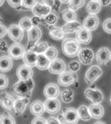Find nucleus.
<instances>
[{
	"label": "nucleus",
	"instance_id": "nucleus-1",
	"mask_svg": "<svg viewBox=\"0 0 111 124\" xmlns=\"http://www.w3.org/2000/svg\"><path fill=\"white\" fill-rule=\"evenodd\" d=\"M35 81L33 78L28 80H19L13 85L14 93L18 98H29L35 89Z\"/></svg>",
	"mask_w": 111,
	"mask_h": 124
},
{
	"label": "nucleus",
	"instance_id": "nucleus-2",
	"mask_svg": "<svg viewBox=\"0 0 111 124\" xmlns=\"http://www.w3.org/2000/svg\"><path fill=\"white\" fill-rule=\"evenodd\" d=\"M81 50V45L77 39L68 38L62 42V53L68 58H74L78 56Z\"/></svg>",
	"mask_w": 111,
	"mask_h": 124
},
{
	"label": "nucleus",
	"instance_id": "nucleus-3",
	"mask_svg": "<svg viewBox=\"0 0 111 124\" xmlns=\"http://www.w3.org/2000/svg\"><path fill=\"white\" fill-rule=\"evenodd\" d=\"M58 118L62 124H77L80 120L77 110L72 107L65 108Z\"/></svg>",
	"mask_w": 111,
	"mask_h": 124
},
{
	"label": "nucleus",
	"instance_id": "nucleus-4",
	"mask_svg": "<svg viewBox=\"0 0 111 124\" xmlns=\"http://www.w3.org/2000/svg\"><path fill=\"white\" fill-rule=\"evenodd\" d=\"M42 35L40 29L38 26H33V28L27 32L28 43L27 45V50H32L40 40Z\"/></svg>",
	"mask_w": 111,
	"mask_h": 124
},
{
	"label": "nucleus",
	"instance_id": "nucleus-5",
	"mask_svg": "<svg viewBox=\"0 0 111 124\" xmlns=\"http://www.w3.org/2000/svg\"><path fill=\"white\" fill-rule=\"evenodd\" d=\"M84 96L92 103H101L104 100V95L97 87H88L84 92Z\"/></svg>",
	"mask_w": 111,
	"mask_h": 124
},
{
	"label": "nucleus",
	"instance_id": "nucleus-6",
	"mask_svg": "<svg viewBox=\"0 0 111 124\" xmlns=\"http://www.w3.org/2000/svg\"><path fill=\"white\" fill-rule=\"evenodd\" d=\"M103 74V70L98 65H92L86 70L84 80L88 84H92L96 81Z\"/></svg>",
	"mask_w": 111,
	"mask_h": 124
},
{
	"label": "nucleus",
	"instance_id": "nucleus-7",
	"mask_svg": "<svg viewBox=\"0 0 111 124\" xmlns=\"http://www.w3.org/2000/svg\"><path fill=\"white\" fill-rule=\"evenodd\" d=\"M77 81V76L72 71H65L59 75L58 78V84L62 87H68Z\"/></svg>",
	"mask_w": 111,
	"mask_h": 124
},
{
	"label": "nucleus",
	"instance_id": "nucleus-8",
	"mask_svg": "<svg viewBox=\"0 0 111 124\" xmlns=\"http://www.w3.org/2000/svg\"><path fill=\"white\" fill-rule=\"evenodd\" d=\"M23 34H24V31L19 27V25L12 24L8 28V36L14 42H20L23 39Z\"/></svg>",
	"mask_w": 111,
	"mask_h": 124
},
{
	"label": "nucleus",
	"instance_id": "nucleus-9",
	"mask_svg": "<svg viewBox=\"0 0 111 124\" xmlns=\"http://www.w3.org/2000/svg\"><path fill=\"white\" fill-rule=\"evenodd\" d=\"M96 62L99 65H105L109 63L111 60V52L107 47L103 46L97 50L95 54Z\"/></svg>",
	"mask_w": 111,
	"mask_h": 124
},
{
	"label": "nucleus",
	"instance_id": "nucleus-10",
	"mask_svg": "<svg viewBox=\"0 0 111 124\" xmlns=\"http://www.w3.org/2000/svg\"><path fill=\"white\" fill-rule=\"evenodd\" d=\"M25 53V48L19 43H15L11 45L8 50L9 57L14 60H19L23 58Z\"/></svg>",
	"mask_w": 111,
	"mask_h": 124
},
{
	"label": "nucleus",
	"instance_id": "nucleus-11",
	"mask_svg": "<svg viewBox=\"0 0 111 124\" xmlns=\"http://www.w3.org/2000/svg\"><path fill=\"white\" fill-rule=\"evenodd\" d=\"M78 59L81 63L84 65L91 64L94 59V54L91 48H84L80 50L78 54Z\"/></svg>",
	"mask_w": 111,
	"mask_h": 124
},
{
	"label": "nucleus",
	"instance_id": "nucleus-12",
	"mask_svg": "<svg viewBox=\"0 0 111 124\" xmlns=\"http://www.w3.org/2000/svg\"><path fill=\"white\" fill-rule=\"evenodd\" d=\"M14 97L6 92H2L0 94V103L1 106L5 110L12 111L15 102Z\"/></svg>",
	"mask_w": 111,
	"mask_h": 124
},
{
	"label": "nucleus",
	"instance_id": "nucleus-13",
	"mask_svg": "<svg viewBox=\"0 0 111 124\" xmlns=\"http://www.w3.org/2000/svg\"><path fill=\"white\" fill-rule=\"evenodd\" d=\"M29 102V99L27 98H18L16 99L13 110L12 112L15 116L21 115L25 110Z\"/></svg>",
	"mask_w": 111,
	"mask_h": 124
},
{
	"label": "nucleus",
	"instance_id": "nucleus-14",
	"mask_svg": "<svg viewBox=\"0 0 111 124\" xmlns=\"http://www.w3.org/2000/svg\"><path fill=\"white\" fill-rule=\"evenodd\" d=\"M66 65L64 62L61 59L57 58L51 62L49 67V72L53 74H61L65 72Z\"/></svg>",
	"mask_w": 111,
	"mask_h": 124
},
{
	"label": "nucleus",
	"instance_id": "nucleus-15",
	"mask_svg": "<svg viewBox=\"0 0 111 124\" xmlns=\"http://www.w3.org/2000/svg\"><path fill=\"white\" fill-rule=\"evenodd\" d=\"M16 75L19 80H28L33 78V70L32 67L23 64L17 69Z\"/></svg>",
	"mask_w": 111,
	"mask_h": 124
},
{
	"label": "nucleus",
	"instance_id": "nucleus-16",
	"mask_svg": "<svg viewBox=\"0 0 111 124\" xmlns=\"http://www.w3.org/2000/svg\"><path fill=\"white\" fill-rule=\"evenodd\" d=\"M44 106L46 112L48 114H56L60 110L61 104L60 101L57 98L47 99L44 101Z\"/></svg>",
	"mask_w": 111,
	"mask_h": 124
},
{
	"label": "nucleus",
	"instance_id": "nucleus-17",
	"mask_svg": "<svg viewBox=\"0 0 111 124\" xmlns=\"http://www.w3.org/2000/svg\"><path fill=\"white\" fill-rule=\"evenodd\" d=\"M60 93V89L55 83H49L44 89V94L47 99L57 98Z\"/></svg>",
	"mask_w": 111,
	"mask_h": 124
},
{
	"label": "nucleus",
	"instance_id": "nucleus-18",
	"mask_svg": "<svg viewBox=\"0 0 111 124\" xmlns=\"http://www.w3.org/2000/svg\"><path fill=\"white\" fill-rule=\"evenodd\" d=\"M31 10L34 16L44 18L51 13L52 8L49 6L38 3L32 8Z\"/></svg>",
	"mask_w": 111,
	"mask_h": 124
},
{
	"label": "nucleus",
	"instance_id": "nucleus-19",
	"mask_svg": "<svg viewBox=\"0 0 111 124\" xmlns=\"http://www.w3.org/2000/svg\"><path fill=\"white\" fill-rule=\"evenodd\" d=\"M99 24V19L96 15L90 14L84 19L83 27L89 31H93L97 29Z\"/></svg>",
	"mask_w": 111,
	"mask_h": 124
},
{
	"label": "nucleus",
	"instance_id": "nucleus-20",
	"mask_svg": "<svg viewBox=\"0 0 111 124\" xmlns=\"http://www.w3.org/2000/svg\"><path fill=\"white\" fill-rule=\"evenodd\" d=\"M76 39L79 43L83 45H88L92 40L91 32L83 27L78 31L76 34Z\"/></svg>",
	"mask_w": 111,
	"mask_h": 124
},
{
	"label": "nucleus",
	"instance_id": "nucleus-21",
	"mask_svg": "<svg viewBox=\"0 0 111 124\" xmlns=\"http://www.w3.org/2000/svg\"><path fill=\"white\" fill-rule=\"evenodd\" d=\"M88 108L92 118L95 120L101 119L105 114V109L100 103L91 104Z\"/></svg>",
	"mask_w": 111,
	"mask_h": 124
},
{
	"label": "nucleus",
	"instance_id": "nucleus-22",
	"mask_svg": "<svg viewBox=\"0 0 111 124\" xmlns=\"http://www.w3.org/2000/svg\"><path fill=\"white\" fill-rule=\"evenodd\" d=\"M49 35L54 40H62L66 38V34L62 28L55 26H49Z\"/></svg>",
	"mask_w": 111,
	"mask_h": 124
},
{
	"label": "nucleus",
	"instance_id": "nucleus-23",
	"mask_svg": "<svg viewBox=\"0 0 111 124\" xmlns=\"http://www.w3.org/2000/svg\"><path fill=\"white\" fill-rule=\"evenodd\" d=\"M29 110L31 114L37 116H40L46 111L44 103H42L41 101L37 100L33 101L30 105Z\"/></svg>",
	"mask_w": 111,
	"mask_h": 124
},
{
	"label": "nucleus",
	"instance_id": "nucleus-24",
	"mask_svg": "<svg viewBox=\"0 0 111 124\" xmlns=\"http://www.w3.org/2000/svg\"><path fill=\"white\" fill-rule=\"evenodd\" d=\"M22 59L24 62V64L31 67H34L37 66L38 54L33 51L27 50Z\"/></svg>",
	"mask_w": 111,
	"mask_h": 124
},
{
	"label": "nucleus",
	"instance_id": "nucleus-25",
	"mask_svg": "<svg viewBox=\"0 0 111 124\" xmlns=\"http://www.w3.org/2000/svg\"><path fill=\"white\" fill-rule=\"evenodd\" d=\"M83 26L81 25L79 22L75 21L66 23L62 26V29L66 34H68L77 32Z\"/></svg>",
	"mask_w": 111,
	"mask_h": 124
},
{
	"label": "nucleus",
	"instance_id": "nucleus-26",
	"mask_svg": "<svg viewBox=\"0 0 111 124\" xmlns=\"http://www.w3.org/2000/svg\"><path fill=\"white\" fill-rule=\"evenodd\" d=\"M13 66L12 58L9 56H3L0 58V70L1 72L9 71Z\"/></svg>",
	"mask_w": 111,
	"mask_h": 124
},
{
	"label": "nucleus",
	"instance_id": "nucleus-27",
	"mask_svg": "<svg viewBox=\"0 0 111 124\" xmlns=\"http://www.w3.org/2000/svg\"><path fill=\"white\" fill-rule=\"evenodd\" d=\"M51 62L49 60L47 57L44 54H38V60L36 67L40 70H45L48 69Z\"/></svg>",
	"mask_w": 111,
	"mask_h": 124
},
{
	"label": "nucleus",
	"instance_id": "nucleus-28",
	"mask_svg": "<svg viewBox=\"0 0 111 124\" xmlns=\"http://www.w3.org/2000/svg\"><path fill=\"white\" fill-rule=\"evenodd\" d=\"M101 9V5L99 3V1H90L87 4L86 10L89 14L96 15L100 12Z\"/></svg>",
	"mask_w": 111,
	"mask_h": 124
},
{
	"label": "nucleus",
	"instance_id": "nucleus-29",
	"mask_svg": "<svg viewBox=\"0 0 111 124\" xmlns=\"http://www.w3.org/2000/svg\"><path fill=\"white\" fill-rule=\"evenodd\" d=\"M78 113L81 120L84 122H88L91 120L92 116L89 111V108L86 105H81L78 108Z\"/></svg>",
	"mask_w": 111,
	"mask_h": 124
},
{
	"label": "nucleus",
	"instance_id": "nucleus-30",
	"mask_svg": "<svg viewBox=\"0 0 111 124\" xmlns=\"http://www.w3.org/2000/svg\"><path fill=\"white\" fill-rule=\"evenodd\" d=\"M61 17H62V19L66 21V23L72 22V21H76L77 14L74 10L68 8V9L64 10L61 13Z\"/></svg>",
	"mask_w": 111,
	"mask_h": 124
},
{
	"label": "nucleus",
	"instance_id": "nucleus-31",
	"mask_svg": "<svg viewBox=\"0 0 111 124\" xmlns=\"http://www.w3.org/2000/svg\"><path fill=\"white\" fill-rule=\"evenodd\" d=\"M60 97L62 101L66 103H70L74 100V92L72 89H64L60 93Z\"/></svg>",
	"mask_w": 111,
	"mask_h": 124
},
{
	"label": "nucleus",
	"instance_id": "nucleus-32",
	"mask_svg": "<svg viewBox=\"0 0 111 124\" xmlns=\"http://www.w3.org/2000/svg\"><path fill=\"white\" fill-rule=\"evenodd\" d=\"M18 25L21 27L23 31H30L33 27V24L31 21V18L27 17H22L19 21Z\"/></svg>",
	"mask_w": 111,
	"mask_h": 124
},
{
	"label": "nucleus",
	"instance_id": "nucleus-33",
	"mask_svg": "<svg viewBox=\"0 0 111 124\" xmlns=\"http://www.w3.org/2000/svg\"><path fill=\"white\" fill-rule=\"evenodd\" d=\"M49 44L47 42L40 43H37L31 51L35 52L37 54H44L47 50V48H49Z\"/></svg>",
	"mask_w": 111,
	"mask_h": 124
},
{
	"label": "nucleus",
	"instance_id": "nucleus-34",
	"mask_svg": "<svg viewBox=\"0 0 111 124\" xmlns=\"http://www.w3.org/2000/svg\"><path fill=\"white\" fill-rule=\"evenodd\" d=\"M42 19L43 23H45L48 26H54L58 21V17L56 14L51 12L47 16L42 18Z\"/></svg>",
	"mask_w": 111,
	"mask_h": 124
},
{
	"label": "nucleus",
	"instance_id": "nucleus-35",
	"mask_svg": "<svg viewBox=\"0 0 111 124\" xmlns=\"http://www.w3.org/2000/svg\"><path fill=\"white\" fill-rule=\"evenodd\" d=\"M44 54L46 57L48 58V59L50 60L51 62H52L53 60L57 59L58 55V50L56 49L55 46H49L46 52H45Z\"/></svg>",
	"mask_w": 111,
	"mask_h": 124
},
{
	"label": "nucleus",
	"instance_id": "nucleus-36",
	"mask_svg": "<svg viewBox=\"0 0 111 124\" xmlns=\"http://www.w3.org/2000/svg\"><path fill=\"white\" fill-rule=\"evenodd\" d=\"M0 124H16V121L9 113L5 112L1 115Z\"/></svg>",
	"mask_w": 111,
	"mask_h": 124
},
{
	"label": "nucleus",
	"instance_id": "nucleus-37",
	"mask_svg": "<svg viewBox=\"0 0 111 124\" xmlns=\"http://www.w3.org/2000/svg\"><path fill=\"white\" fill-rule=\"evenodd\" d=\"M85 0H70L69 3V8L74 11L77 10L83 7Z\"/></svg>",
	"mask_w": 111,
	"mask_h": 124
},
{
	"label": "nucleus",
	"instance_id": "nucleus-38",
	"mask_svg": "<svg viewBox=\"0 0 111 124\" xmlns=\"http://www.w3.org/2000/svg\"><path fill=\"white\" fill-rule=\"evenodd\" d=\"M37 3H38V0H22L21 6L26 9H31Z\"/></svg>",
	"mask_w": 111,
	"mask_h": 124
},
{
	"label": "nucleus",
	"instance_id": "nucleus-39",
	"mask_svg": "<svg viewBox=\"0 0 111 124\" xmlns=\"http://www.w3.org/2000/svg\"><path fill=\"white\" fill-rule=\"evenodd\" d=\"M102 28L105 32L111 34V18H108L103 21Z\"/></svg>",
	"mask_w": 111,
	"mask_h": 124
},
{
	"label": "nucleus",
	"instance_id": "nucleus-40",
	"mask_svg": "<svg viewBox=\"0 0 111 124\" xmlns=\"http://www.w3.org/2000/svg\"><path fill=\"white\" fill-rule=\"evenodd\" d=\"M68 67L70 69V71L75 73L79 70L81 67H80L79 62H78L77 61H74L70 62V63L68 64Z\"/></svg>",
	"mask_w": 111,
	"mask_h": 124
},
{
	"label": "nucleus",
	"instance_id": "nucleus-41",
	"mask_svg": "<svg viewBox=\"0 0 111 124\" xmlns=\"http://www.w3.org/2000/svg\"><path fill=\"white\" fill-rule=\"evenodd\" d=\"M0 89L3 90V89H5L8 87L9 85V79L5 75H4L3 74H0Z\"/></svg>",
	"mask_w": 111,
	"mask_h": 124
},
{
	"label": "nucleus",
	"instance_id": "nucleus-42",
	"mask_svg": "<svg viewBox=\"0 0 111 124\" xmlns=\"http://www.w3.org/2000/svg\"><path fill=\"white\" fill-rule=\"evenodd\" d=\"M10 7L13 8H18L22 5V0H7Z\"/></svg>",
	"mask_w": 111,
	"mask_h": 124
},
{
	"label": "nucleus",
	"instance_id": "nucleus-43",
	"mask_svg": "<svg viewBox=\"0 0 111 124\" xmlns=\"http://www.w3.org/2000/svg\"><path fill=\"white\" fill-rule=\"evenodd\" d=\"M31 124H47L46 119L42 116H37L31 122Z\"/></svg>",
	"mask_w": 111,
	"mask_h": 124
},
{
	"label": "nucleus",
	"instance_id": "nucleus-44",
	"mask_svg": "<svg viewBox=\"0 0 111 124\" xmlns=\"http://www.w3.org/2000/svg\"><path fill=\"white\" fill-rule=\"evenodd\" d=\"M31 21L33 24V26H38L39 25L43 23L42 18L36 16H34L31 17Z\"/></svg>",
	"mask_w": 111,
	"mask_h": 124
},
{
	"label": "nucleus",
	"instance_id": "nucleus-45",
	"mask_svg": "<svg viewBox=\"0 0 111 124\" xmlns=\"http://www.w3.org/2000/svg\"><path fill=\"white\" fill-rule=\"evenodd\" d=\"M47 124H62L58 118L55 117H49L47 119Z\"/></svg>",
	"mask_w": 111,
	"mask_h": 124
},
{
	"label": "nucleus",
	"instance_id": "nucleus-46",
	"mask_svg": "<svg viewBox=\"0 0 111 124\" xmlns=\"http://www.w3.org/2000/svg\"><path fill=\"white\" fill-rule=\"evenodd\" d=\"M9 48V47L7 46V43L5 41H2L1 43V45H0V50H1V52H8Z\"/></svg>",
	"mask_w": 111,
	"mask_h": 124
},
{
	"label": "nucleus",
	"instance_id": "nucleus-47",
	"mask_svg": "<svg viewBox=\"0 0 111 124\" xmlns=\"http://www.w3.org/2000/svg\"><path fill=\"white\" fill-rule=\"evenodd\" d=\"M0 29H1V36H0V38H3L4 36H5L6 34H7L8 29H7V27L5 25H3L2 23H1Z\"/></svg>",
	"mask_w": 111,
	"mask_h": 124
},
{
	"label": "nucleus",
	"instance_id": "nucleus-48",
	"mask_svg": "<svg viewBox=\"0 0 111 124\" xmlns=\"http://www.w3.org/2000/svg\"><path fill=\"white\" fill-rule=\"evenodd\" d=\"M99 3L104 7H107L111 4V0H99Z\"/></svg>",
	"mask_w": 111,
	"mask_h": 124
},
{
	"label": "nucleus",
	"instance_id": "nucleus-49",
	"mask_svg": "<svg viewBox=\"0 0 111 124\" xmlns=\"http://www.w3.org/2000/svg\"><path fill=\"white\" fill-rule=\"evenodd\" d=\"M61 3L63 4H69L70 2V0H59Z\"/></svg>",
	"mask_w": 111,
	"mask_h": 124
},
{
	"label": "nucleus",
	"instance_id": "nucleus-50",
	"mask_svg": "<svg viewBox=\"0 0 111 124\" xmlns=\"http://www.w3.org/2000/svg\"><path fill=\"white\" fill-rule=\"evenodd\" d=\"M94 124H105L102 122H95Z\"/></svg>",
	"mask_w": 111,
	"mask_h": 124
},
{
	"label": "nucleus",
	"instance_id": "nucleus-51",
	"mask_svg": "<svg viewBox=\"0 0 111 124\" xmlns=\"http://www.w3.org/2000/svg\"><path fill=\"white\" fill-rule=\"evenodd\" d=\"M4 1H5V0H1V3H0V6H1V7L3 5V4L4 3Z\"/></svg>",
	"mask_w": 111,
	"mask_h": 124
},
{
	"label": "nucleus",
	"instance_id": "nucleus-52",
	"mask_svg": "<svg viewBox=\"0 0 111 124\" xmlns=\"http://www.w3.org/2000/svg\"><path fill=\"white\" fill-rule=\"evenodd\" d=\"M91 1H99V0H91Z\"/></svg>",
	"mask_w": 111,
	"mask_h": 124
},
{
	"label": "nucleus",
	"instance_id": "nucleus-53",
	"mask_svg": "<svg viewBox=\"0 0 111 124\" xmlns=\"http://www.w3.org/2000/svg\"><path fill=\"white\" fill-rule=\"evenodd\" d=\"M110 101H111V98H110Z\"/></svg>",
	"mask_w": 111,
	"mask_h": 124
}]
</instances>
